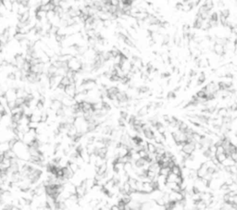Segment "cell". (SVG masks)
Masks as SVG:
<instances>
[{
    "instance_id": "6da1fadb",
    "label": "cell",
    "mask_w": 237,
    "mask_h": 210,
    "mask_svg": "<svg viewBox=\"0 0 237 210\" xmlns=\"http://www.w3.org/2000/svg\"><path fill=\"white\" fill-rule=\"evenodd\" d=\"M83 63L80 61V59L76 57H72L70 60L67 62V66L69 69H72V71H80L82 69Z\"/></svg>"
},
{
    "instance_id": "7a4b0ae2",
    "label": "cell",
    "mask_w": 237,
    "mask_h": 210,
    "mask_svg": "<svg viewBox=\"0 0 237 210\" xmlns=\"http://www.w3.org/2000/svg\"><path fill=\"white\" fill-rule=\"evenodd\" d=\"M64 93H65V96H70V97H72L73 98L74 96L76 94V86H75V83H70L69 84L68 86H66L64 88Z\"/></svg>"
},
{
    "instance_id": "3957f363",
    "label": "cell",
    "mask_w": 237,
    "mask_h": 210,
    "mask_svg": "<svg viewBox=\"0 0 237 210\" xmlns=\"http://www.w3.org/2000/svg\"><path fill=\"white\" fill-rule=\"evenodd\" d=\"M181 150L186 154H193L195 151V143L194 142H185Z\"/></svg>"
},
{
    "instance_id": "277c9868",
    "label": "cell",
    "mask_w": 237,
    "mask_h": 210,
    "mask_svg": "<svg viewBox=\"0 0 237 210\" xmlns=\"http://www.w3.org/2000/svg\"><path fill=\"white\" fill-rule=\"evenodd\" d=\"M5 96L8 99V101H15L17 98V94H16V89H8V91L5 93Z\"/></svg>"
},
{
    "instance_id": "5b68a950",
    "label": "cell",
    "mask_w": 237,
    "mask_h": 210,
    "mask_svg": "<svg viewBox=\"0 0 237 210\" xmlns=\"http://www.w3.org/2000/svg\"><path fill=\"white\" fill-rule=\"evenodd\" d=\"M213 50L215 54H217L218 56H223L224 53H225V48H224V46L221 44H217L215 43L213 44Z\"/></svg>"
},
{
    "instance_id": "8992f818",
    "label": "cell",
    "mask_w": 237,
    "mask_h": 210,
    "mask_svg": "<svg viewBox=\"0 0 237 210\" xmlns=\"http://www.w3.org/2000/svg\"><path fill=\"white\" fill-rule=\"evenodd\" d=\"M62 107V103L60 100H58V99H55L53 100V101L51 102V104H50V109L56 113L57 110H58L59 108H61Z\"/></svg>"
},
{
    "instance_id": "52a82bcc",
    "label": "cell",
    "mask_w": 237,
    "mask_h": 210,
    "mask_svg": "<svg viewBox=\"0 0 237 210\" xmlns=\"http://www.w3.org/2000/svg\"><path fill=\"white\" fill-rule=\"evenodd\" d=\"M154 190L151 182H143V189H142V193H150Z\"/></svg>"
},
{
    "instance_id": "ba28073f",
    "label": "cell",
    "mask_w": 237,
    "mask_h": 210,
    "mask_svg": "<svg viewBox=\"0 0 237 210\" xmlns=\"http://www.w3.org/2000/svg\"><path fill=\"white\" fill-rule=\"evenodd\" d=\"M79 154H80V157H82V159L83 160V162H86V163L89 162V156H90V155H89L86 148L83 147L82 150L79 152Z\"/></svg>"
},
{
    "instance_id": "9c48e42d",
    "label": "cell",
    "mask_w": 237,
    "mask_h": 210,
    "mask_svg": "<svg viewBox=\"0 0 237 210\" xmlns=\"http://www.w3.org/2000/svg\"><path fill=\"white\" fill-rule=\"evenodd\" d=\"M236 162L234 160H233V159L231 158L230 156H228L226 158H225V160L221 163V165H222L223 167H229V166H231V165H234Z\"/></svg>"
},
{
    "instance_id": "30bf717a",
    "label": "cell",
    "mask_w": 237,
    "mask_h": 210,
    "mask_svg": "<svg viewBox=\"0 0 237 210\" xmlns=\"http://www.w3.org/2000/svg\"><path fill=\"white\" fill-rule=\"evenodd\" d=\"M203 5L206 8V10L210 11L214 7V2H213V0H204V4Z\"/></svg>"
},
{
    "instance_id": "8fae6325",
    "label": "cell",
    "mask_w": 237,
    "mask_h": 210,
    "mask_svg": "<svg viewBox=\"0 0 237 210\" xmlns=\"http://www.w3.org/2000/svg\"><path fill=\"white\" fill-rule=\"evenodd\" d=\"M170 172H172L173 174H175V175H181V168H180V166L179 165H174L173 167H171L170 168Z\"/></svg>"
},
{
    "instance_id": "7c38bea8",
    "label": "cell",
    "mask_w": 237,
    "mask_h": 210,
    "mask_svg": "<svg viewBox=\"0 0 237 210\" xmlns=\"http://www.w3.org/2000/svg\"><path fill=\"white\" fill-rule=\"evenodd\" d=\"M69 84H70V79L66 76H63L62 79H61V81H60V83H59V85L60 86H62L63 88H65L66 86H68Z\"/></svg>"
},
{
    "instance_id": "4fadbf2b",
    "label": "cell",
    "mask_w": 237,
    "mask_h": 210,
    "mask_svg": "<svg viewBox=\"0 0 237 210\" xmlns=\"http://www.w3.org/2000/svg\"><path fill=\"white\" fill-rule=\"evenodd\" d=\"M144 135L147 137V139H149V140H153L154 139V133H153L152 131H151L150 128L147 129V130H145V131H144Z\"/></svg>"
},
{
    "instance_id": "5bb4252c",
    "label": "cell",
    "mask_w": 237,
    "mask_h": 210,
    "mask_svg": "<svg viewBox=\"0 0 237 210\" xmlns=\"http://www.w3.org/2000/svg\"><path fill=\"white\" fill-rule=\"evenodd\" d=\"M170 172V168L169 167H165V168H160L158 174L160 175H164V176H167V175Z\"/></svg>"
},
{
    "instance_id": "9a60e30c",
    "label": "cell",
    "mask_w": 237,
    "mask_h": 210,
    "mask_svg": "<svg viewBox=\"0 0 237 210\" xmlns=\"http://www.w3.org/2000/svg\"><path fill=\"white\" fill-rule=\"evenodd\" d=\"M148 114V106H144L141 108H139V115L140 116H145V115Z\"/></svg>"
},
{
    "instance_id": "2e32d148",
    "label": "cell",
    "mask_w": 237,
    "mask_h": 210,
    "mask_svg": "<svg viewBox=\"0 0 237 210\" xmlns=\"http://www.w3.org/2000/svg\"><path fill=\"white\" fill-rule=\"evenodd\" d=\"M147 151L148 153H156V146L154 143H147Z\"/></svg>"
},
{
    "instance_id": "e0dca14e",
    "label": "cell",
    "mask_w": 237,
    "mask_h": 210,
    "mask_svg": "<svg viewBox=\"0 0 237 210\" xmlns=\"http://www.w3.org/2000/svg\"><path fill=\"white\" fill-rule=\"evenodd\" d=\"M227 157H228V156H227V155H226L225 153L220 154V155H217V156H216L217 159H218V161H219L220 163H222V162L225 160V158H226Z\"/></svg>"
},
{
    "instance_id": "ac0fdd59",
    "label": "cell",
    "mask_w": 237,
    "mask_h": 210,
    "mask_svg": "<svg viewBox=\"0 0 237 210\" xmlns=\"http://www.w3.org/2000/svg\"><path fill=\"white\" fill-rule=\"evenodd\" d=\"M228 191H233V192H236L237 191V184L236 182H233L228 185Z\"/></svg>"
},
{
    "instance_id": "d6986e66",
    "label": "cell",
    "mask_w": 237,
    "mask_h": 210,
    "mask_svg": "<svg viewBox=\"0 0 237 210\" xmlns=\"http://www.w3.org/2000/svg\"><path fill=\"white\" fill-rule=\"evenodd\" d=\"M222 153H225V150H224L223 146L220 144V146H217V149H216V156H217V155L222 154Z\"/></svg>"
},
{
    "instance_id": "ffe728a7",
    "label": "cell",
    "mask_w": 237,
    "mask_h": 210,
    "mask_svg": "<svg viewBox=\"0 0 237 210\" xmlns=\"http://www.w3.org/2000/svg\"><path fill=\"white\" fill-rule=\"evenodd\" d=\"M196 96L197 97H200V98H203V97H206V93H205V88L202 89L201 91H199L197 94H196Z\"/></svg>"
},
{
    "instance_id": "44dd1931",
    "label": "cell",
    "mask_w": 237,
    "mask_h": 210,
    "mask_svg": "<svg viewBox=\"0 0 237 210\" xmlns=\"http://www.w3.org/2000/svg\"><path fill=\"white\" fill-rule=\"evenodd\" d=\"M230 157H231V159H233V160H234V161L236 162V160H237V153H236V152L231 153V154H230Z\"/></svg>"
}]
</instances>
